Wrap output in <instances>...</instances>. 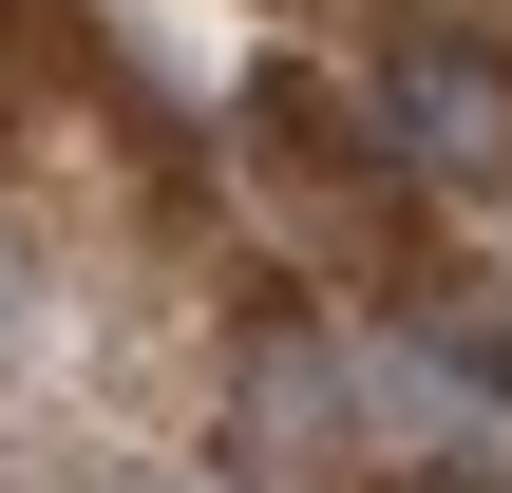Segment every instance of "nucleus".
Here are the masks:
<instances>
[{"label": "nucleus", "instance_id": "obj_4", "mask_svg": "<svg viewBox=\"0 0 512 493\" xmlns=\"http://www.w3.org/2000/svg\"><path fill=\"white\" fill-rule=\"evenodd\" d=\"M380 493H494V475H380Z\"/></svg>", "mask_w": 512, "mask_h": 493}, {"label": "nucleus", "instance_id": "obj_3", "mask_svg": "<svg viewBox=\"0 0 512 493\" xmlns=\"http://www.w3.org/2000/svg\"><path fill=\"white\" fill-rule=\"evenodd\" d=\"M323 399H342V361H323V342H266V361H247V437H228V456H247V475H304Z\"/></svg>", "mask_w": 512, "mask_h": 493}, {"label": "nucleus", "instance_id": "obj_1", "mask_svg": "<svg viewBox=\"0 0 512 493\" xmlns=\"http://www.w3.org/2000/svg\"><path fill=\"white\" fill-rule=\"evenodd\" d=\"M380 133H399V171L494 190V171H512V57L456 38V19H399V38H380Z\"/></svg>", "mask_w": 512, "mask_h": 493}, {"label": "nucleus", "instance_id": "obj_2", "mask_svg": "<svg viewBox=\"0 0 512 493\" xmlns=\"http://www.w3.org/2000/svg\"><path fill=\"white\" fill-rule=\"evenodd\" d=\"M418 380H437V418H512V304L494 285H418Z\"/></svg>", "mask_w": 512, "mask_h": 493}, {"label": "nucleus", "instance_id": "obj_5", "mask_svg": "<svg viewBox=\"0 0 512 493\" xmlns=\"http://www.w3.org/2000/svg\"><path fill=\"white\" fill-rule=\"evenodd\" d=\"M0 323H19V247H0Z\"/></svg>", "mask_w": 512, "mask_h": 493}]
</instances>
